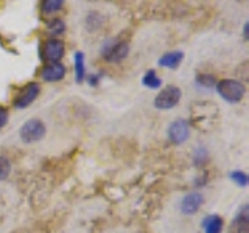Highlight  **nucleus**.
Instances as JSON below:
<instances>
[{
  "label": "nucleus",
  "instance_id": "20",
  "mask_svg": "<svg viewBox=\"0 0 249 233\" xmlns=\"http://www.w3.org/2000/svg\"><path fill=\"white\" fill-rule=\"evenodd\" d=\"M206 160H207V151L204 148H199V150L195 151V163L196 165H202Z\"/></svg>",
  "mask_w": 249,
  "mask_h": 233
},
{
  "label": "nucleus",
  "instance_id": "1",
  "mask_svg": "<svg viewBox=\"0 0 249 233\" xmlns=\"http://www.w3.org/2000/svg\"><path fill=\"white\" fill-rule=\"evenodd\" d=\"M216 92L220 93V97L228 101V103H238L241 98L245 97L246 87L245 84L238 80H223L216 84Z\"/></svg>",
  "mask_w": 249,
  "mask_h": 233
},
{
  "label": "nucleus",
  "instance_id": "22",
  "mask_svg": "<svg viewBox=\"0 0 249 233\" xmlns=\"http://www.w3.org/2000/svg\"><path fill=\"white\" fill-rule=\"evenodd\" d=\"M88 81H89L90 85H97L98 81H100V76H98V75H89V76H88Z\"/></svg>",
  "mask_w": 249,
  "mask_h": 233
},
{
  "label": "nucleus",
  "instance_id": "8",
  "mask_svg": "<svg viewBox=\"0 0 249 233\" xmlns=\"http://www.w3.org/2000/svg\"><path fill=\"white\" fill-rule=\"evenodd\" d=\"M202 202H204V196L201 193H189L181 200V212L184 215H195L201 208Z\"/></svg>",
  "mask_w": 249,
  "mask_h": 233
},
{
  "label": "nucleus",
  "instance_id": "7",
  "mask_svg": "<svg viewBox=\"0 0 249 233\" xmlns=\"http://www.w3.org/2000/svg\"><path fill=\"white\" fill-rule=\"evenodd\" d=\"M66 53V47L61 41L58 39H49L45 44H44V49H42V54H44V59L49 61V64H56L62 59Z\"/></svg>",
  "mask_w": 249,
  "mask_h": 233
},
{
  "label": "nucleus",
  "instance_id": "5",
  "mask_svg": "<svg viewBox=\"0 0 249 233\" xmlns=\"http://www.w3.org/2000/svg\"><path fill=\"white\" fill-rule=\"evenodd\" d=\"M167 132H168V138H170L171 143L181 145L190 137V123L187 120H184V118L175 120L168 126Z\"/></svg>",
  "mask_w": 249,
  "mask_h": 233
},
{
  "label": "nucleus",
  "instance_id": "2",
  "mask_svg": "<svg viewBox=\"0 0 249 233\" xmlns=\"http://www.w3.org/2000/svg\"><path fill=\"white\" fill-rule=\"evenodd\" d=\"M182 92L178 85H165L158 95L154 98V106L156 109H162V111H168V109H173L179 101H181Z\"/></svg>",
  "mask_w": 249,
  "mask_h": 233
},
{
  "label": "nucleus",
  "instance_id": "23",
  "mask_svg": "<svg viewBox=\"0 0 249 233\" xmlns=\"http://www.w3.org/2000/svg\"><path fill=\"white\" fill-rule=\"evenodd\" d=\"M248 28H249V23L246 22V23H245V28H243V34H245V39H248Z\"/></svg>",
  "mask_w": 249,
  "mask_h": 233
},
{
  "label": "nucleus",
  "instance_id": "15",
  "mask_svg": "<svg viewBox=\"0 0 249 233\" xmlns=\"http://www.w3.org/2000/svg\"><path fill=\"white\" fill-rule=\"evenodd\" d=\"M47 30H49V33L52 36H61L66 31V23L62 19H52L47 23Z\"/></svg>",
  "mask_w": 249,
  "mask_h": 233
},
{
  "label": "nucleus",
  "instance_id": "12",
  "mask_svg": "<svg viewBox=\"0 0 249 233\" xmlns=\"http://www.w3.org/2000/svg\"><path fill=\"white\" fill-rule=\"evenodd\" d=\"M182 59H184L182 51H168L159 59V66L167 68H176L182 62Z\"/></svg>",
  "mask_w": 249,
  "mask_h": 233
},
{
  "label": "nucleus",
  "instance_id": "17",
  "mask_svg": "<svg viewBox=\"0 0 249 233\" xmlns=\"http://www.w3.org/2000/svg\"><path fill=\"white\" fill-rule=\"evenodd\" d=\"M62 6H64V2H61V0H45L42 2V13L44 14H53L56 11H61Z\"/></svg>",
  "mask_w": 249,
  "mask_h": 233
},
{
  "label": "nucleus",
  "instance_id": "13",
  "mask_svg": "<svg viewBox=\"0 0 249 233\" xmlns=\"http://www.w3.org/2000/svg\"><path fill=\"white\" fill-rule=\"evenodd\" d=\"M73 62H75V76L76 83H83L86 78V68H84V53L76 51L73 54Z\"/></svg>",
  "mask_w": 249,
  "mask_h": 233
},
{
  "label": "nucleus",
  "instance_id": "6",
  "mask_svg": "<svg viewBox=\"0 0 249 233\" xmlns=\"http://www.w3.org/2000/svg\"><path fill=\"white\" fill-rule=\"evenodd\" d=\"M39 92H41V87H39L37 83H28L25 87L18 93V97L14 98V101H13L14 107L16 109L28 107L31 103H35V100L37 98Z\"/></svg>",
  "mask_w": 249,
  "mask_h": 233
},
{
  "label": "nucleus",
  "instance_id": "18",
  "mask_svg": "<svg viewBox=\"0 0 249 233\" xmlns=\"http://www.w3.org/2000/svg\"><path fill=\"white\" fill-rule=\"evenodd\" d=\"M231 179H232V181L235 182L237 185H240V186H246L248 182H249L248 174L245 173V171H240V169L232 171V173H231Z\"/></svg>",
  "mask_w": 249,
  "mask_h": 233
},
{
  "label": "nucleus",
  "instance_id": "11",
  "mask_svg": "<svg viewBox=\"0 0 249 233\" xmlns=\"http://www.w3.org/2000/svg\"><path fill=\"white\" fill-rule=\"evenodd\" d=\"M202 227L206 233H221L224 227V221L220 215H210L202 221Z\"/></svg>",
  "mask_w": 249,
  "mask_h": 233
},
{
  "label": "nucleus",
  "instance_id": "9",
  "mask_svg": "<svg viewBox=\"0 0 249 233\" xmlns=\"http://www.w3.org/2000/svg\"><path fill=\"white\" fill-rule=\"evenodd\" d=\"M64 76H66V67L62 66L61 62H56V64H47L41 72V78L47 83L61 81Z\"/></svg>",
  "mask_w": 249,
  "mask_h": 233
},
{
  "label": "nucleus",
  "instance_id": "16",
  "mask_svg": "<svg viewBox=\"0 0 249 233\" xmlns=\"http://www.w3.org/2000/svg\"><path fill=\"white\" fill-rule=\"evenodd\" d=\"M215 78L212 75H207V73H202L196 76V85L199 89H204V90H212L215 87Z\"/></svg>",
  "mask_w": 249,
  "mask_h": 233
},
{
  "label": "nucleus",
  "instance_id": "21",
  "mask_svg": "<svg viewBox=\"0 0 249 233\" xmlns=\"http://www.w3.org/2000/svg\"><path fill=\"white\" fill-rule=\"evenodd\" d=\"M8 116H10V115H8L6 109L5 107H0V129H2L5 124L8 123Z\"/></svg>",
  "mask_w": 249,
  "mask_h": 233
},
{
  "label": "nucleus",
  "instance_id": "14",
  "mask_svg": "<svg viewBox=\"0 0 249 233\" xmlns=\"http://www.w3.org/2000/svg\"><path fill=\"white\" fill-rule=\"evenodd\" d=\"M142 84L145 85V87L154 90V89H159L162 85V80L158 76V73H156L154 70H148L142 78Z\"/></svg>",
  "mask_w": 249,
  "mask_h": 233
},
{
  "label": "nucleus",
  "instance_id": "19",
  "mask_svg": "<svg viewBox=\"0 0 249 233\" xmlns=\"http://www.w3.org/2000/svg\"><path fill=\"white\" fill-rule=\"evenodd\" d=\"M10 171H11L10 160L0 155V181H5V179L10 176Z\"/></svg>",
  "mask_w": 249,
  "mask_h": 233
},
{
  "label": "nucleus",
  "instance_id": "3",
  "mask_svg": "<svg viewBox=\"0 0 249 233\" xmlns=\"http://www.w3.org/2000/svg\"><path fill=\"white\" fill-rule=\"evenodd\" d=\"M45 124L39 118H31L22 124L19 131L20 138L23 143H36L39 140H42L45 135Z\"/></svg>",
  "mask_w": 249,
  "mask_h": 233
},
{
  "label": "nucleus",
  "instance_id": "4",
  "mask_svg": "<svg viewBox=\"0 0 249 233\" xmlns=\"http://www.w3.org/2000/svg\"><path fill=\"white\" fill-rule=\"evenodd\" d=\"M129 53V45L123 41H111L106 42L101 49V54L107 62H112V64H117V62L123 61L128 56Z\"/></svg>",
  "mask_w": 249,
  "mask_h": 233
},
{
  "label": "nucleus",
  "instance_id": "10",
  "mask_svg": "<svg viewBox=\"0 0 249 233\" xmlns=\"http://www.w3.org/2000/svg\"><path fill=\"white\" fill-rule=\"evenodd\" d=\"M249 230V207L245 204L235 215V219L232 221L231 233H248Z\"/></svg>",
  "mask_w": 249,
  "mask_h": 233
}]
</instances>
